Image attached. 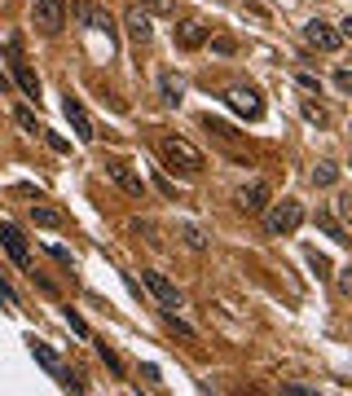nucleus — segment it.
Here are the masks:
<instances>
[{
  "label": "nucleus",
  "mask_w": 352,
  "mask_h": 396,
  "mask_svg": "<svg viewBox=\"0 0 352 396\" xmlns=\"http://www.w3.org/2000/svg\"><path fill=\"white\" fill-rule=\"evenodd\" d=\"M124 27H128V35H132L137 44H150V35H154V18L145 14L141 5H132L128 14H124Z\"/></svg>",
  "instance_id": "nucleus-10"
},
{
  "label": "nucleus",
  "mask_w": 352,
  "mask_h": 396,
  "mask_svg": "<svg viewBox=\"0 0 352 396\" xmlns=\"http://www.w3.org/2000/svg\"><path fill=\"white\" fill-rule=\"evenodd\" d=\"M31 220L35 225H40V229H62V211H57V207H44V202H35V207H31Z\"/></svg>",
  "instance_id": "nucleus-14"
},
{
  "label": "nucleus",
  "mask_w": 352,
  "mask_h": 396,
  "mask_svg": "<svg viewBox=\"0 0 352 396\" xmlns=\"http://www.w3.org/2000/svg\"><path fill=\"white\" fill-rule=\"evenodd\" d=\"M299 225H304V202H295V198L273 202V198H269V207H264V229H269L273 238L295 234Z\"/></svg>",
  "instance_id": "nucleus-2"
},
{
  "label": "nucleus",
  "mask_w": 352,
  "mask_h": 396,
  "mask_svg": "<svg viewBox=\"0 0 352 396\" xmlns=\"http://www.w3.org/2000/svg\"><path fill=\"white\" fill-rule=\"evenodd\" d=\"M225 102H229V111H238L242 119H260V115H264L260 93H256V88H247V84H234V88L225 93Z\"/></svg>",
  "instance_id": "nucleus-6"
},
{
  "label": "nucleus",
  "mask_w": 352,
  "mask_h": 396,
  "mask_svg": "<svg viewBox=\"0 0 352 396\" xmlns=\"http://www.w3.org/2000/svg\"><path fill=\"white\" fill-rule=\"evenodd\" d=\"M180 238H185V247L189 251H203V247H207V238H203V229H198V225H180Z\"/></svg>",
  "instance_id": "nucleus-19"
},
{
  "label": "nucleus",
  "mask_w": 352,
  "mask_h": 396,
  "mask_svg": "<svg viewBox=\"0 0 352 396\" xmlns=\"http://www.w3.org/2000/svg\"><path fill=\"white\" fill-rule=\"evenodd\" d=\"M304 115L313 119V124H326V111H322V106H313V102H304Z\"/></svg>",
  "instance_id": "nucleus-27"
},
{
  "label": "nucleus",
  "mask_w": 352,
  "mask_h": 396,
  "mask_svg": "<svg viewBox=\"0 0 352 396\" xmlns=\"http://www.w3.org/2000/svg\"><path fill=\"white\" fill-rule=\"evenodd\" d=\"M176 44L180 49H203V44H207V27H203L198 18H185L176 27Z\"/></svg>",
  "instance_id": "nucleus-13"
},
{
  "label": "nucleus",
  "mask_w": 352,
  "mask_h": 396,
  "mask_svg": "<svg viewBox=\"0 0 352 396\" xmlns=\"http://www.w3.org/2000/svg\"><path fill=\"white\" fill-rule=\"evenodd\" d=\"M212 49H216V53H238V44H234V40H225V35H221V40H212Z\"/></svg>",
  "instance_id": "nucleus-28"
},
{
  "label": "nucleus",
  "mask_w": 352,
  "mask_h": 396,
  "mask_svg": "<svg viewBox=\"0 0 352 396\" xmlns=\"http://www.w3.org/2000/svg\"><path fill=\"white\" fill-rule=\"evenodd\" d=\"M308 264H313V269H317V278H326V260L317 256V251H308Z\"/></svg>",
  "instance_id": "nucleus-29"
},
{
  "label": "nucleus",
  "mask_w": 352,
  "mask_h": 396,
  "mask_svg": "<svg viewBox=\"0 0 352 396\" xmlns=\"http://www.w3.org/2000/svg\"><path fill=\"white\" fill-rule=\"evenodd\" d=\"M159 93H163L167 106H180V97H185V84H180L176 75H163V79H159Z\"/></svg>",
  "instance_id": "nucleus-16"
},
{
  "label": "nucleus",
  "mask_w": 352,
  "mask_h": 396,
  "mask_svg": "<svg viewBox=\"0 0 352 396\" xmlns=\"http://www.w3.org/2000/svg\"><path fill=\"white\" fill-rule=\"evenodd\" d=\"M66 326H71V330H75V334H80V339H93V330H89V321H84L80 313H71V308H66Z\"/></svg>",
  "instance_id": "nucleus-23"
},
{
  "label": "nucleus",
  "mask_w": 352,
  "mask_h": 396,
  "mask_svg": "<svg viewBox=\"0 0 352 396\" xmlns=\"http://www.w3.org/2000/svg\"><path fill=\"white\" fill-rule=\"evenodd\" d=\"M5 93H9V75H5V70H0V97H5Z\"/></svg>",
  "instance_id": "nucleus-31"
},
{
  "label": "nucleus",
  "mask_w": 352,
  "mask_h": 396,
  "mask_svg": "<svg viewBox=\"0 0 352 396\" xmlns=\"http://www.w3.org/2000/svg\"><path fill=\"white\" fill-rule=\"evenodd\" d=\"M71 18H75L80 27H89V31H106V40L115 35V22H111V14H106L102 5H93V0H75V5H71Z\"/></svg>",
  "instance_id": "nucleus-5"
},
{
  "label": "nucleus",
  "mask_w": 352,
  "mask_h": 396,
  "mask_svg": "<svg viewBox=\"0 0 352 396\" xmlns=\"http://www.w3.org/2000/svg\"><path fill=\"white\" fill-rule=\"evenodd\" d=\"M0 247L9 251V260H14L22 273H31V269H35V260H31V247H27V238H22V229H18L14 220H0Z\"/></svg>",
  "instance_id": "nucleus-3"
},
{
  "label": "nucleus",
  "mask_w": 352,
  "mask_h": 396,
  "mask_svg": "<svg viewBox=\"0 0 352 396\" xmlns=\"http://www.w3.org/2000/svg\"><path fill=\"white\" fill-rule=\"evenodd\" d=\"M14 119H18L22 132H31V137H40V132H44V124H40V119H35L31 111H14Z\"/></svg>",
  "instance_id": "nucleus-21"
},
{
  "label": "nucleus",
  "mask_w": 352,
  "mask_h": 396,
  "mask_svg": "<svg viewBox=\"0 0 352 396\" xmlns=\"http://www.w3.org/2000/svg\"><path fill=\"white\" fill-rule=\"evenodd\" d=\"M339 295H352V278H348V269H339Z\"/></svg>",
  "instance_id": "nucleus-30"
},
{
  "label": "nucleus",
  "mask_w": 352,
  "mask_h": 396,
  "mask_svg": "<svg viewBox=\"0 0 352 396\" xmlns=\"http://www.w3.org/2000/svg\"><path fill=\"white\" fill-rule=\"evenodd\" d=\"M299 88H308V93H322V79L313 75V70H299Z\"/></svg>",
  "instance_id": "nucleus-24"
},
{
  "label": "nucleus",
  "mask_w": 352,
  "mask_h": 396,
  "mask_svg": "<svg viewBox=\"0 0 352 396\" xmlns=\"http://www.w3.org/2000/svg\"><path fill=\"white\" fill-rule=\"evenodd\" d=\"M335 181H339V167L335 163H317V167H313V185L326 189V185H335Z\"/></svg>",
  "instance_id": "nucleus-18"
},
{
  "label": "nucleus",
  "mask_w": 352,
  "mask_h": 396,
  "mask_svg": "<svg viewBox=\"0 0 352 396\" xmlns=\"http://www.w3.org/2000/svg\"><path fill=\"white\" fill-rule=\"evenodd\" d=\"M106 176H111V181H115L119 189H124V194H132V198H145V181H141L137 172H132L128 163H119V159H111V163H106Z\"/></svg>",
  "instance_id": "nucleus-9"
},
{
  "label": "nucleus",
  "mask_w": 352,
  "mask_h": 396,
  "mask_svg": "<svg viewBox=\"0 0 352 396\" xmlns=\"http://www.w3.org/2000/svg\"><path fill=\"white\" fill-rule=\"evenodd\" d=\"M335 84H339L344 93H352V70H348V66H339V70H335Z\"/></svg>",
  "instance_id": "nucleus-25"
},
{
  "label": "nucleus",
  "mask_w": 352,
  "mask_h": 396,
  "mask_svg": "<svg viewBox=\"0 0 352 396\" xmlns=\"http://www.w3.org/2000/svg\"><path fill=\"white\" fill-rule=\"evenodd\" d=\"M154 185H159V189H163V194H167V198H176V185H172V181H167V176H163V172H154Z\"/></svg>",
  "instance_id": "nucleus-26"
},
{
  "label": "nucleus",
  "mask_w": 352,
  "mask_h": 396,
  "mask_svg": "<svg viewBox=\"0 0 352 396\" xmlns=\"http://www.w3.org/2000/svg\"><path fill=\"white\" fill-rule=\"evenodd\" d=\"M317 225H322V229H326V234H331V238H335V243H339V247H344V243H348V234H344V225H339V220H335V216H326V211H322V216H317Z\"/></svg>",
  "instance_id": "nucleus-20"
},
{
  "label": "nucleus",
  "mask_w": 352,
  "mask_h": 396,
  "mask_svg": "<svg viewBox=\"0 0 352 396\" xmlns=\"http://www.w3.org/2000/svg\"><path fill=\"white\" fill-rule=\"evenodd\" d=\"M141 9L150 18H172L176 14V0H141Z\"/></svg>",
  "instance_id": "nucleus-17"
},
{
  "label": "nucleus",
  "mask_w": 352,
  "mask_h": 396,
  "mask_svg": "<svg viewBox=\"0 0 352 396\" xmlns=\"http://www.w3.org/2000/svg\"><path fill=\"white\" fill-rule=\"evenodd\" d=\"M141 282H145V291H150L154 299H159L163 308H180V295H176V286L167 282L159 269H141Z\"/></svg>",
  "instance_id": "nucleus-8"
},
{
  "label": "nucleus",
  "mask_w": 352,
  "mask_h": 396,
  "mask_svg": "<svg viewBox=\"0 0 352 396\" xmlns=\"http://www.w3.org/2000/svg\"><path fill=\"white\" fill-rule=\"evenodd\" d=\"M31 22L44 35H57L66 27V0H31Z\"/></svg>",
  "instance_id": "nucleus-4"
},
{
  "label": "nucleus",
  "mask_w": 352,
  "mask_h": 396,
  "mask_svg": "<svg viewBox=\"0 0 352 396\" xmlns=\"http://www.w3.org/2000/svg\"><path fill=\"white\" fill-rule=\"evenodd\" d=\"M14 75H18V84H22V93H27V97H40V79L31 75V66L22 62L18 53H14Z\"/></svg>",
  "instance_id": "nucleus-15"
},
{
  "label": "nucleus",
  "mask_w": 352,
  "mask_h": 396,
  "mask_svg": "<svg viewBox=\"0 0 352 396\" xmlns=\"http://www.w3.org/2000/svg\"><path fill=\"white\" fill-rule=\"evenodd\" d=\"M269 198H273V189L264 181H251V185L238 189V207L242 211H264V207H269Z\"/></svg>",
  "instance_id": "nucleus-12"
},
{
  "label": "nucleus",
  "mask_w": 352,
  "mask_h": 396,
  "mask_svg": "<svg viewBox=\"0 0 352 396\" xmlns=\"http://www.w3.org/2000/svg\"><path fill=\"white\" fill-rule=\"evenodd\" d=\"M159 159H163L167 167H180V172H189V176H198L203 167H207L203 150L189 146L185 137H159Z\"/></svg>",
  "instance_id": "nucleus-1"
},
{
  "label": "nucleus",
  "mask_w": 352,
  "mask_h": 396,
  "mask_svg": "<svg viewBox=\"0 0 352 396\" xmlns=\"http://www.w3.org/2000/svg\"><path fill=\"white\" fill-rule=\"evenodd\" d=\"M304 40L313 44L317 53H335L339 44H344V35H339L331 22H322V18H313V22H304Z\"/></svg>",
  "instance_id": "nucleus-7"
},
{
  "label": "nucleus",
  "mask_w": 352,
  "mask_h": 396,
  "mask_svg": "<svg viewBox=\"0 0 352 396\" xmlns=\"http://www.w3.org/2000/svg\"><path fill=\"white\" fill-rule=\"evenodd\" d=\"M97 357H102V361H106V366H111V370H115V375H124V361H119V352H115V348H106V343H97Z\"/></svg>",
  "instance_id": "nucleus-22"
},
{
  "label": "nucleus",
  "mask_w": 352,
  "mask_h": 396,
  "mask_svg": "<svg viewBox=\"0 0 352 396\" xmlns=\"http://www.w3.org/2000/svg\"><path fill=\"white\" fill-rule=\"evenodd\" d=\"M62 111H66V119H71V128H75V137H80V141H97L93 119H89V111L80 106V97H66V102H62Z\"/></svg>",
  "instance_id": "nucleus-11"
}]
</instances>
